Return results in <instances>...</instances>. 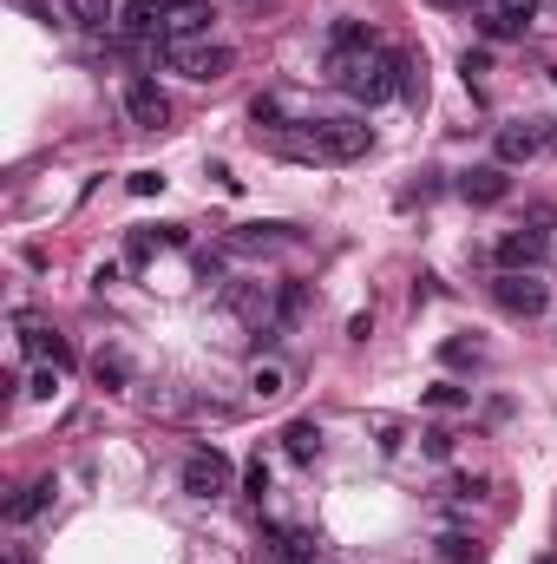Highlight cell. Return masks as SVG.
I'll return each mask as SVG.
<instances>
[{
  "instance_id": "9a60e30c",
  "label": "cell",
  "mask_w": 557,
  "mask_h": 564,
  "mask_svg": "<svg viewBox=\"0 0 557 564\" xmlns=\"http://www.w3.org/2000/svg\"><path fill=\"white\" fill-rule=\"evenodd\" d=\"M282 243H295L289 224H243V230L230 237V250H282Z\"/></svg>"
},
{
  "instance_id": "52a82bcc",
  "label": "cell",
  "mask_w": 557,
  "mask_h": 564,
  "mask_svg": "<svg viewBox=\"0 0 557 564\" xmlns=\"http://www.w3.org/2000/svg\"><path fill=\"white\" fill-rule=\"evenodd\" d=\"M183 8V0H125L118 8V27L131 34V40H164V21Z\"/></svg>"
},
{
  "instance_id": "7a4b0ae2",
  "label": "cell",
  "mask_w": 557,
  "mask_h": 564,
  "mask_svg": "<svg viewBox=\"0 0 557 564\" xmlns=\"http://www.w3.org/2000/svg\"><path fill=\"white\" fill-rule=\"evenodd\" d=\"M157 60L170 73H183V79H198V86H217L237 66V53L230 47H211V40H157Z\"/></svg>"
},
{
  "instance_id": "4fadbf2b",
  "label": "cell",
  "mask_w": 557,
  "mask_h": 564,
  "mask_svg": "<svg viewBox=\"0 0 557 564\" xmlns=\"http://www.w3.org/2000/svg\"><path fill=\"white\" fill-rule=\"evenodd\" d=\"M21 341H27V354H40V361H53V367H73L66 335H53V328H40V322H21Z\"/></svg>"
},
{
  "instance_id": "ffe728a7",
  "label": "cell",
  "mask_w": 557,
  "mask_h": 564,
  "mask_svg": "<svg viewBox=\"0 0 557 564\" xmlns=\"http://www.w3.org/2000/svg\"><path fill=\"white\" fill-rule=\"evenodd\" d=\"M427 408H433V414H459V408H472V394L453 388V381H433V388H427Z\"/></svg>"
},
{
  "instance_id": "d4e9b609",
  "label": "cell",
  "mask_w": 557,
  "mask_h": 564,
  "mask_svg": "<svg viewBox=\"0 0 557 564\" xmlns=\"http://www.w3.org/2000/svg\"><path fill=\"white\" fill-rule=\"evenodd\" d=\"M157 191H164L157 171H131V198H157Z\"/></svg>"
},
{
  "instance_id": "9c48e42d",
  "label": "cell",
  "mask_w": 557,
  "mask_h": 564,
  "mask_svg": "<svg viewBox=\"0 0 557 564\" xmlns=\"http://www.w3.org/2000/svg\"><path fill=\"white\" fill-rule=\"evenodd\" d=\"M459 198H466V204H505V198H511L505 164H472V171L459 177Z\"/></svg>"
},
{
  "instance_id": "ac0fdd59",
  "label": "cell",
  "mask_w": 557,
  "mask_h": 564,
  "mask_svg": "<svg viewBox=\"0 0 557 564\" xmlns=\"http://www.w3.org/2000/svg\"><path fill=\"white\" fill-rule=\"evenodd\" d=\"M282 447H289V460H295V466H308V460L321 453V427H315V421H289Z\"/></svg>"
},
{
  "instance_id": "e0dca14e",
  "label": "cell",
  "mask_w": 557,
  "mask_h": 564,
  "mask_svg": "<svg viewBox=\"0 0 557 564\" xmlns=\"http://www.w3.org/2000/svg\"><path fill=\"white\" fill-rule=\"evenodd\" d=\"M250 394H256V401H282V394H289V367H282V361H256V367H250Z\"/></svg>"
},
{
  "instance_id": "cb8c5ba5",
  "label": "cell",
  "mask_w": 557,
  "mask_h": 564,
  "mask_svg": "<svg viewBox=\"0 0 557 564\" xmlns=\"http://www.w3.org/2000/svg\"><path fill=\"white\" fill-rule=\"evenodd\" d=\"M243 492H250V499H263V492H269V466H263V460H250V466H243Z\"/></svg>"
},
{
  "instance_id": "5b68a950",
  "label": "cell",
  "mask_w": 557,
  "mask_h": 564,
  "mask_svg": "<svg viewBox=\"0 0 557 564\" xmlns=\"http://www.w3.org/2000/svg\"><path fill=\"white\" fill-rule=\"evenodd\" d=\"M183 492H191V499H224L230 492V460L217 447L191 453V460H183Z\"/></svg>"
},
{
  "instance_id": "5bb4252c",
  "label": "cell",
  "mask_w": 557,
  "mask_h": 564,
  "mask_svg": "<svg viewBox=\"0 0 557 564\" xmlns=\"http://www.w3.org/2000/svg\"><path fill=\"white\" fill-rule=\"evenodd\" d=\"M53 492H60L53 479H34V486H21V492L8 499V518H14V525H27V518H40V512L53 505Z\"/></svg>"
},
{
  "instance_id": "f1b7e54d",
  "label": "cell",
  "mask_w": 557,
  "mask_h": 564,
  "mask_svg": "<svg viewBox=\"0 0 557 564\" xmlns=\"http://www.w3.org/2000/svg\"><path fill=\"white\" fill-rule=\"evenodd\" d=\"M459 73H466V79H485V73H492V60H485V53H466V60H459Z\"/></svg>"
},
{
  "instance_id": "7402d4cb",
  "label": "cell",
  "mask_w": 557,
  "mask_h": 564,
  "mask_svg": "<svg viewBox=\"0 0 557 564\" xmlns=\"http://www.w3.org/2000/svg\"><path fill=\"white\" fill-rule=\"evenodd\" d=\"M151 250H157L151 230H131V237H125V263H151Z\"/></svg>"
},
{
  "instance_id": "2e32d148",
  "label": "cell",
  "mask_w": 557,
  "mask_h": 564,
  "mask_svg": "<svg viewBox=\"0 0 557 564\" xmlns=\"http://www.w3.org/2000/svg\"><path fill=\"white\" fill-rule=\"evenodd\" d=\"M92 381H99L105 394H118V388L131 381V361H125L118 348H99V354H92Z\"/></svg>"
},
{
  "instance_id": "4316f807",
  "label": "cell",
  "mask_w": 557,
  "mask_h": 564,
  "mask_svg": "<svg viewBox=\"0 0 557 564\" xmlns=\"http://www.w3.org/2000/svg\"><path fill=\"white\" fill-rule=\"evenodd\" d=\"M53 388H60V367H40V374H34V388H27V394H40V401H53Z\"/></svg>"
},
{
  "instance_id": "30bf717a",
  "label": "cell",
  "mask_w": 557,
  "mask_h": 564,
  "mask_svg": "<svg viewBox=\"0 0 557 564\" xmlns=\"http://www.w3.org/2000/svg\"><path fill=\"white\" fill-rule=\"evenodd\" d=\"M492 151H498V164H531V158L544 151V131H537V125H498Z\"/></svg>"
},
{
  "instance_id": "7c38bea8",
  "label": "cell",
  "mask_w": 557,
  "mask_h": 564,
  "mask_svg": "<svg viewBox=\"0 0 557 564\" xmlns=\"http://www.w3.org/2000/svg\"><path fill=\"white\" fill-rule=\"evenodd\" d=\"M211 21H217V14H211V0H183V8L164 21V40H204Z\"/></svg>"
},
{
  "instance_id": "484cf974",
  "label": "cell",
  "mask_w": 557,
  "mask_h": 564,
  "mask_svg": "<svg viewBox=\"0 0 557 564\" xmlns=\"http://www.w3.org/2000/svg\"><path fill=\"white\" fill-rule=\"evenodd\" d=\"M375 434H381V447H388V453H401V447H407V434H401V421H375Z\"/></svg>"
},
{
  "instance_id": "83f0119b",
  "label": "cell",
  "mask_w": 557,
  "mask_h": 564,
  "mask_svg": "<svg viewBox=\"0 0 557 564\" xmlns=\"http://www.w3.org/2000/svg\"><path fill=\"white\" fill-rule=\"evenodd\" d=\"M420 440H427V453H433V460H446V453H453V434H446V427H433V434H420Z\"/></svg>"
},
{
  "instance_id": "f546056e",
  "label": "cell",
  "mask_w": 557,
  "mask_h": 564,
  "mask_svg": "<svg viewBox=\"0 0 557 564\" xmlns=\"http://www.w3.org/2000/svg\"><path fill=\"white\" fill-rule=\"evenodd\" d=\"M537 564H557V557H537Z\"/></svg>"
},
{
  "instance_id": "8992f818",
  "label": "cell",
  "mask_w": 557,
  "mask_h": 564,
  "mask_svg": "<svg viewBox=\"0 0 557 564\" xmlns=\"http://www.w3.org/2000/svg\"><path fill=\"white\" fill-rule=\"evenodd\" d=\"M125 112H131V125H138V131H164V125H170V99H164V92H157V79H144V73H138V79H125Z\"/></svg>"
},
{
  "instance_id": "ba28073f",
  "label": "cell",
  "mask_w": 557,
  "mask_h": 564,
  "mask_svg": "<svg viewBox=\"0 0 557 564\" xmlns=\"http://www.w3.org/2000/svg\"><path fill=\"white\" fill-rule=\"evenodd\" d=\"M544 230H498V243H492V256H498V270H537L544 263Z\"/></svg>"
},
{
  "instance_id": "603a6c76",
  "label": "cell",
  "mask_w": 557,
  "mask_h": 564,
  "mask_svg": "<svg viewBox=\"0 0 557 564\" xmlns=\"http://www.w3.org/2000/svg\"><path fill=\"white\" fill-rule=\"evenodd\" d=\"M440 361H446V367H472L479 348H472V341H440Z\"/></svg>"
},
{
  "instance_id": "277c9868",
  "label": "cell",
  "mask_w": 557,
  "mask_h": 564,
  "mask_svg": "<svg viewBox=\"0 0 557 564\" xmlns=\"http://www.w3.org/2000/svg\"><path fill=\"white\" fill-rule=\"evenodd\" d=\"M537 21V0H479V34L485 40H518Z\"/></svg>"
},
{
  "instance_id": "44dd1931",
  "label": "cell",
  "mask_w": 557,
  "mask_h": 564,
  "mask_svg": "<svg viewBox=\"0 0 557 564\" xmlns=\"http://www.w3.org/2000/svg\"><path fill=\"white\" fill-rule=\"evenodd\" d=\"M440 557H453V564H472V557H479V544H472L466 531H446V538H440Z\"/></svg>"
},
{
  "instance_id": "d6986e66",
  "label": "cell",
  "mask_w": 557,
  "mask_h": 564,
  "mask_svg": "<svg viewBox=\"0 0 557 564\" xmlns=\"http://www.w3.org/2000/svg\"><path fill=\"white\" fill-rule=\"evenodd\" d=\"M66 21L86 27V34H99V27L112 21V0H66Z\"/></svg>"
},
{
  "instance_id": "6da1fadb",
  "label": "cell",
  "mask_w": 557,
  "mask_h": 564,
  "mask_svg": "<svg viewBox=\"0 0 557 564\" xmlns=\"http://www.w3.org/2000/svg\"><path fill=\"white\" fill-rule=\"evenodd\" d=\"M328 79L360 105H381L394 92H414V60L401 47H381L360 21H341L328 40Z\"/></svg>"
},
{
  "instance_id": "8fae6325",
  "label": "cell",
  "mask_w": 557,
  "mask_h": 564,
  "mask_svg": "<svg viewBox=\"0 0 557 564\" xmlns=\"http://www.w3.org/2000/svg\"><path fill=\"white\" fill-rule=\"evenodd\" d=\"M269 544H276V564H315V551H321V538L308 525H276Z\"/></svg>"
},
{
  "instance_id": "3957f363",
  "label": "cell",
  "mask_w": 557,
  "mask_h": 564,
  "mask_svg": "<svg viewBox=\"0 0 557 564\" xmlns=\"http://www.w3.org/2000/svg\"><path fill=\"white\" fill-rule=\"evenodd\" d=\"M492 296H498V309H505V315H524V322H531V315H544V302H550V289H544L531 270H505V276L492 283Z\"/></svg>"
}]
</instances>
